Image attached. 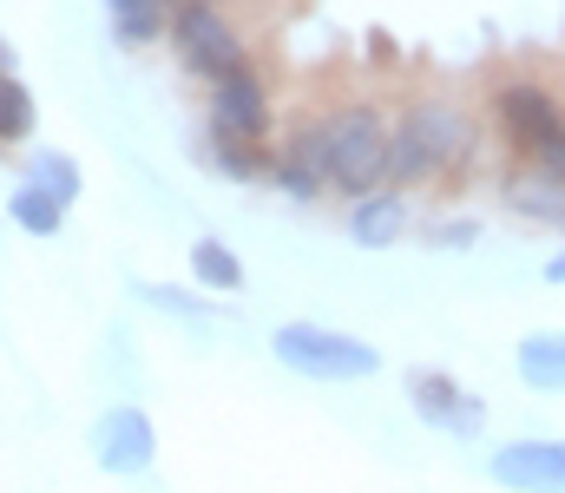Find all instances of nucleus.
Listing matches in <instances>:
<instances>
[{"instance_id": "obj_5", "label": "nucleus", "mask_w": 565, "mask_h": 493, "mask_svg": "<svg viewBox=\"0 0 565 493\" xmlns=\"http://www.w3.org/2000/svg\"><path fill=\"white\" fill-rule=\"evenodd\" d=\"M270 355L302 382H369L382 375V349L355 329L329 323H277L270 329Z\"/></svg>"}, {"instance_id": "obj_13", "label": "nucleus", "mask_w": 565, "mask_h": 493, "mask_svg": "<svg viewBox=\"0 0 565 493\" xmlns=\"http://www.w3.org/2000/svg\"><path fill=\"white\" fill-rule=\"evenodd\" d=\"M513 375L533 395H565V329H533L513 349Z\"/></svg>"}, {"instance_id": "obj_8", "label": "nucleus", "mask_w": 565, "mask_h": 493, "mask_svg": "<svg viewBox=\"0 0 565 493\" xmlns=\"http://www.w3.org/2000/svg\"><path fill=\"white\" fill-rule=\"evenodd\" d=\"M402 388H408V408H415L422 428L447 435V441H480L487 435V401L467 382H454L447 368H408Z\"/></svg>"}, {"instance_id": "obj_16", "label": "nucleus", "mask_w": 565, "mask_h": 493, "mask_svg": "<svg viewBox=\"0 0 565 493\" xmlns=\"http://www.w3.org/2000/svg\"><path fill=\"white\" fill-rule=\"evenodd\" d=\"M20 178H33L40 191H53L66 211L86 197V171H79V159H73V152H60V146H26V164H20Z\"/></svg>"}, {"instance_id": "obj_15", "label": "nucleus", "mask_w": 565, "mask_h": 493, "mask_svg": "<svg viewBox=\"0 0 565 493\" xmlns=\"http://www.w3.org/2000/svg\"><path fill=\"white\" fill-rule=\"evenodd\" d=\"M66 217H73V211H66L53 191H40L33 178H20V184L7 191V224H13V231H26V237H60V231H66Z\"/></svg>"}, {"instance_id": "obj_3", "label": "nucleus", "mask_w": 565, "mask_h": 493, "mask_svg": "<svg viewBox=\"0 0 565 493\" xmlns=\"http://www.w3.org/2000/svg\"><path fill=\"white\" fill-rule=\"evenodd\" d=\"M322 119H329V191L342 204L382 191L395 164V106H382L375 93H349L322 106Z\"/></svg>"}, {"instance_id": "obj_9", "label": "nucleus", "mask_w": 565, "mask_h": 493, "mask_svg": "<svg viewBox=\"0 0 565 493\" xmlns=\"http://www.w3.org/2000/svg\"><path fill=\"white\" fill-rule=\"evenodd\" d=\"M86 448H93V468H99V474L139 481V474H151V461H158V428H151V415H145L139 401H113V408L93 421Z\"/></svg>"}, {"instance_id": "obj_1", "label": "nucleus", "mask_w": 565, "mask_h": 493, "mask_svg": "<svg viewBox=\"0 0 565 493\" xmlns=\"http://www.w3.org/2000/svg\"><path fill=\"white\" fill-rule=\"evenodd\" d=\"M487 112L454 93H415L395 106V164L388 184L402 191H460L487 164Z\"/></svg>"}, {"instance_id": "obj_22", "label": "nucleus", "mask_w": 565, "mask_h": 493, "mask_svg": "<svg viewBox=\"0 0 565 493\" xmlns=\"http://www.w3.org/2000/svg\"><path fill=\"white\" fill-rule=\"evenodd\" d=\"M546 283H559V290H565V250H553V257H546Z\"/></svg>"}, {"instance_id": "obj_24", "label": "nucleus", "mask_w": 565, "mask_h": 493, "mask_svg": "<svg viewBox=\"0 0 565 493\" xmlns=\"http://www.w3.org/2000/svg\"><path fill=\"white\" fill-rule=\"evenodd\" d=\"M0 73H20V53H13L7 40H0Z\"/></svg>"}, {"instance_id": "obj_23", "label": "nucleus", "mask_w": 565, "mask_h": 493, "mask_svg": "<svg viewBox=\"0 0 565 493\" xmlns=\"http://www.w3.org/2000/svg\"><path fill=\"white\" fill-rule=\"evenodd\" d=\"M132 7H171V0H106V13H132Z\"/></svg>"}, {"instance_id": "obj_4", "label": "nucleus", "mask_w": 565, "mask_h": 493, "mask_svg": "<svg viewBox=\"0 0 565 493\" xmlns=\"http://www.w3.org/2000/svg\"><path fill=\"white\" fill-rule=\"evenodd\" d=\"M164 46H171L178 73L198 79V86H211V79H224L231 66L250 60V40L237 26V7H211V0H171Z\"/></svg>"}, {"instance_id": "obj_10", "label": "nucleus", "mask_w": 565, "mask_h": 493, "mask_svg": "<svg viewBox=\"0 0 565 493\" xmlns=\"http://www.w3.org/2000/svg\"><path fill=\"white\" fill-rule=\"evenodd\" d=\"M493 197H500L520 224L559 231L565 237V171L533 164V159H500V171H493Z\"/></svg>"}, {"instance_id": "obj_25", "label": "nucleus", "mask_w": 565, "mask_h": 493, "mask_svg": "<svg viewBox=\"0 0 565 493\" xmlns=\"http://www.w3.org/2000/svg\"><path fill=\"white\" fill-rule=\"evenodd\" d=\"M211 7H237V0H211Z\"/></svg>"}, {"instance_id": "obj_19", "label": "nucleus", "mask_w": 565, "mask_h": 493, "mask_svg": "<svg viewBox=\"0 0 565 493\" xmlns=\"http://www.w3.org/2000/svg\"><path fill=\"white\" fill-rule=\"evenodd\" d=\"M132 297H139L145 310H158V317H178V323H211L217 317V297L204 290H178V283H132Z\"/></svg>"}, {"instance_id": "obj_20", "label": "nucleus", "mask_w": 565, "mask_h": 493, "mask_svg": "<svg viewBox=\"0 0 565 493\" xmlns=\"http://www.w3.org/2000/svg\"><path fill=\"white\" fill-rule=\"evenodd\" d=\"M415 237H422V250H473L480 217L473 211H427V217H415Z\"/></svg>"}, {"instance_id": "obj_26", "label": "nucleus", "mask_w": 565, "mask_h": 493, "mask_svg": "<svg viewBox=\"0 0 565 493\" xmlns=\"http://www.w3.org/2000/svg\"><path fill=\"white\" fill-rule=\"evenodd\" d=\"M559 99H565V79H559Z\"/></svg>"}, {"instance_id": "obj_14", "label": "nucleus", "mask_w": 565, "mask_h": 493, "mask_svg": "<svg viewBox=\"0 0 565 493\" xmlns=\"http://www.w3.org/2000/svg\"><path fill=\"white\" fill-rule=\"evenodd\" d=\"M191 283L198 290H211V297H237L244 283H250V270H244V257L224 244V237H191Z\"/></svg>"}, {"instance_id": "obj_12", "label": "nucleus", "mask_w": 565, "mask_h": 493, "mask_svg": "<svg viewBox=\"0 0 565 493\" xmlns=\"http://www.w3.org/2000/svg\"><path fill=\"white\" fill-rule=\"evenodd\" d=\"M408 231H415V197L402 184H382V191L342 204V237L355 250H395Z\"/></svg>"}, {"instance_id": "obj_21", "label": "nucleus", "mask_w": 565, "mask_h": 493, "mask_svg": "<svg viewBox=\"0 0 565 493\" xmlns=\"http://www.w3.org/2000/svg\"><path fill=\"white\" fill-rule=\"evenodd\" d=\"M164 26H171V7H132V13H113V40H119L126 53L158 46V40H164Z\"/></svg>"}, {"instance_id": "obj_18", "label": "nucleus", "mask_w": 565, "mask_h": 493, "mask_svg": "<svg viewBox=\"0 0 565 493\" xmlns=\"http://www.w3.org/2000/svg\"><path fill=\"white\" fill-rule=\"evenodd\" d=\"M33 132H40V99H33V86H26L20 73H0V152L26 146Z\"/></svg>"}, {"instance_id": "obj_7", "label": "nucleus", "mask_w": 565, "mask_h": 493, "mask_svg": "<svg viewBox=\"0 0 565 493\" xmlns=\"http://www.w3.org/2000/svg\"><path fill=\"white\" fill-rule=\"evenodd\" d=\"M270 191L289 204H322L329 191V119L322 112H289L270 139Z\"/></svg>"}, {"instance_id": "obj_17", "label": "nucleus", "mask_w": 565, "mask_h": 493, "mask_svg": "<svg viewBox=\"0 0 565 493\" xmlns=\"http://www.w3.org/2000/svg\"><path fill=\"white\" fill-rule=\"evenodd\" d=\"M204 164L224 171L231 184H270V146H257V139H217V132H204Z\"/></svg>"}, {"instance_id": "obj_6", "label": "nucleus", "mask_w": 565, "mask_h": 493, "mask_svg": "<svg viewBox=\"0 0 565 493\" xmlns=\"http://www.w3.org/2000/svg\"><path fill=\"white\" fill-rule=\"evenodd\" d=\"M277 126H282L277 119V93H270V73H264L257 60H244V66H231L224 79L204 86V132L270 146Z\"/></svg>"}, {"instance_id": "obj_2", "label": "nucleus", "mask_w": 565, "mask_h": 493, "mask_svg": "<svg viewBox=\"0 0 565 493\" xmlns=\"http://www.w3.org/2000/svg\"><path fill=\"white\" fill-rule=\"evenodd\" d=\"M487 132H493L500 159H533L565 171V99L533 66H513L487 86Z\"/></svg>"}, {"instance_id": "obj_11", "label": "nucleus", "mask_w": 565, "mask_h": 493, "mask_svg": "<svg viewBox=\"0 0 565 493\" xmlns=\"http://www.w3.org/2000/svg\"><path fill=\"white\" fill-rule=\"evenodd\" d=\"M487 481L507 493H565V435H526L487 454Z\"/></svg>"}]
</instances>
